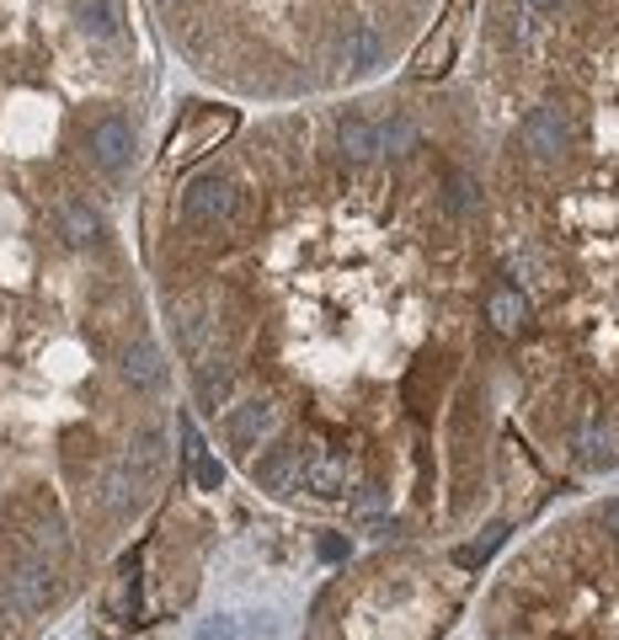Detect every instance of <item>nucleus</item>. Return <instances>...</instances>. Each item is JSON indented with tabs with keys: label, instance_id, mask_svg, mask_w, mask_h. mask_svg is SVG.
I'll return each instance as SVG.
<instances>
[{
	"label": "nucleus",
	"instance_id": "2",
	"mask_svg": "<svg viewBox=\"0 0 619 640\" xmlns=\"http://www.w3.org/2000/svg\"><path fill=\"white\" fill-rule=\"evenodd\" d=\"M571 145V118L560 113L556 102H545V107H534L524 118V150L534 160H560Z\"/></svg>",
	"mask_w": 619,
	"mask_h": 640
},
{
	"label": "nucleus",
	"instance_id": "17",
	"mask_svg": "<svg viewBox=\"0 0 619 640\" xmlns=\"http://www.w3.org/2000/svg\"><path fill=\"white\" fill-rule=\"evenodd\" d=\"M583 459H588V464H609V459H615V432H609V422L583 427Z\"/></svg>",
	"mask_w": 619,
	"mask_h": 640
},
{
	"label": "nucleus",
	"instance_id": "7",
	"mask_svg": "<svg viewBox=\"0 0 619 640\" xmlns=\"http://www.w3.org/2000/svg\"><path fill=\"white\" fill-rule=\"evenodd\" d=\"M92 160L102 171H124L134 160V128L124 118H102L92 128Z\"/></svg>",
	"mask_w": 619,
	"mask_h": 640
},
{
	"label": "nucleus",
	"instance_id": "25",
	"mask_svg": "<svg viewBox=\"0 0 619 640\" xmlns=\"http://www.w3.org/2000/svg\"><path fill=\"white\" fill-rule=\"evenodd\" d=\"M604 528L619 539V502H609V507H604Z\"/></svg>",
	"mask_w": 619,
	"mask_h": 640
},
{
	"label": "nucleus",
	"instance_id": "15",
	"mask_svg": "<svg viewBox=\"0 0 619 640\" xmlns=\"http://www.w3.org/2000/svg\"><path fill=\"white\" fill-rule=\"evenodd\" d=\"M379 54H385L379 32H374L369 22H358V28H353V38H347V49H342L347 70H374V64H379Z\"/></svg>",
	"mask_w": 619,
	"mask_h": 640
},
{
	"label": "nucleus",
	"instance_id": "21",
	"mask_svg": "<svg viewBox=\"0 0 619 640\" xmlns=\"http://www.w3.org/2000/svg\"><path fill=\"white\" fill-rule=\"evenodd\" d=\"M411 145H417V128H411L406 118H396V123H385V128H379V150H411Z\"/></svg>",
	"mask_w": 619,
	"mask_h": 640
},
{
	"label": "nucleus",
	"instance_id": "14",
	"mask_svg": "<svg viewBox=\"0 0 619 640\" xmlns=\"http://www.w3.org/2000/svg\"><path fill=\"white\" fill-rule=\"evenodd\" d=\"M139 481H145V475H139V464L124 459V464L107 475V486H102V507H107V513H124L128 502H134V491H139Z\"/></svg>",
	"mask_w": 619,
	"mask_h": 640
},
{
	"label": "nucleus",
	"instance_id": "26",
	"mask_svg": "<svg viewBox=\"0 0 619 640\" xmlns=\"http://www.w3.org/2000/svg\"><path fill=\"white\" fill-rule=\"evenodd\" d=\"M524 6H534V11H556V6H566V0H524Z\"/></svg>",
	"mask_w": 619,
	"mask_h": 640
},
{
	"label": "nucleus",
	"instance_id": "10",
	"mask_svg": "<svg viewBox=\"0 0 619 640\" xmlns=\"http://www.w3.org/2000/svg\"><path fill=\"white\" fill-rule=\"evenodd\" d=\"M75 22H81L86 38L107 43V38L124 32V6H118V0H75Z\"/></svg>",
	"mask_w": 619,
	"mask_h": 640
},
{
	"label": "nucleus",
	"instance_id": "5",
	"mask_svg": "<svg viewBox=\"0 0 619 640\" xmlns=\"http://www.w3.org/2000/svg\"><path fill=\"white\" fill-rule=\"evenodd\" d=\"M347 481H353V459L342 454V449H315V443H305V475H300V486L310 491V496H342L347 491Z\"/></svg>",
	"mask_w": 619,
	"mask_h": 640
},
{
	"label": "nucleus",
	"instance_id": "19",
	"mask_svg": "<svg viewBox=\"0 0 619 640\" xmlns=\"http://www.w3.org/2000/svg\"><path fill=\"white\" fill-rule=\"evenodd\" d=\"M230 396V368H209L203 379H198V400H203V411H219Z\"/></svg>",
	"mask_w": 619,
	"mask_h": 640
},
{
	"label": "nucleus",
	"instance_id": "12",
	"mask_svg": "<svg viewBox=\"0 0 619 640\" xmlns=\"http://www.w3.org/2000/svg\"><path fill=\"white\" fill-rule=\"evenodd\" d=\"M337 150L347 155V160H374V155H379V128H374L369 118H342Z\"/></svg>",
	"mask_w": 619,
	"mask_h": 640
},
{
	"label": "nucleus",
	"instance_id": "24",
	"mask_svg": "<svg viewBox=\"0 0 619 640\" xmlns=\"http://www.w3.org/2000/svg\"><path fill=\"white\" fill-rule=\"evenodd\" d=\"M321 555H326V560H342V555H347V545H342V539H321Z\"/></svg>",
	"mask_w": 619,
	"mask_h": 640
},
{
	"label": "nucleus",
	"instance_id": "22",
	"mask_svg": "<svg viewBox=\"0 0 619 640\" xmlns=\"http://www.w3.org/2000/svg\"><path fill=\"white\" fill-rule=\"evenodd\" d=\"M198 640H241V625H235L230 613H214V619L198 625Z\"/></svg>",
	"mask_w": 619,
	"mask_h": 640
},
{
	"label": "nucleus",
	"instance_id": "18",
	"mask_svg": "<svg viewBox=\"0 0 619 640\" xmlns=\"http://www.w3.org/2000/svg\"><path fill=\"white\" fill-rule=\"evenodd\" d=\"M107 609H113V619H128V613L139 609V577L124 566V577H118V587H113V598H107Z\"/></svg>",
	"mask_w": 619,
	"mask_h": 640
},
{
	"label": "nucleus",
	"instance_id": "16",
	"mask_svg": "<svg viewBox=\"0 0 619 640\" xmlns=\"http://www.w3.org/2000/svg\"><path fill=\"white\" fill-rule=\"evenodd\" d=\"M449 60H454V17H449L428 43H422V54H417V75H438Z\"/></svg>",
	"mask_w": 619,
	"mask_h": 640
},
{
	"label": "nucleus",
	"instance_id": "20",
	"mask_svg": "<svg viewBox=\"0 0 619 640\" xmlns=\"http://www.w3.org/2000/svg\"><path fill=\"white\" fill-rule=\"evenodd\" d=\"M443 203H449V213H470L475 209V182H470L464 171H454L449 187H443Z\"/></svg>",
	"mask_w": 619,
	"mask_h": 640
},
{
	"label": "nucleus",
	"instance_id": "13",
	"mask_svg": "<svg viewBox=\"0 0 619 640\" xmlns=\"http://www.w3.org/2000/svg\"><path fill=\"white\" fill-rule=\"evenodd\" d=\"M60 235L75 251H86V245H96V235H102V219H96V209H86V203H60Z\"/></svg>",
	"mask_w": 619,
	"mask_h": 640
},
{
	"label": "nucleus",
	"instance_id": "3",
	"mask_svg": "<svg viewBox=\"0 0 619 640\" xmlns=\"http://www.w3.org/2000/svg\"><path fill=\"white\" fill-rule=\"evenodd\" d=\"M54 598H60V571H54V560L32 555V560H22V566L11 571V604L22 613L49 609Z\"/></svg>",
	"mask_w": 619,
	"mask_h": 640
},
{
	"label": "nucleus",
	"instance_id": "9",
	"mask_svg": "<svg viewBox=\"0 0 619 640\" xmlns=\"http://www.w3.org/2000/svg\"><path fill=\"white\" fill-rule=\"evenodd\" d=\"M118 374H124L134 390H160V379H166V358H160V347H155V342H128L124 353H118Z\"/></svg>",
	"mask_w": 619,
	"mask_h": 640
},
{
	"label": "nucleus",
	"instance_id": "6",
	"mask_svg": "<svg viewBox=\"0 0 619 640\" xmlns=\"http://www.w3.org/2000/svg\"><path fill=\"white\" fill-rule=\"evenodd\" d=\"M267 427H273V400H241V406L224 417V438H230L235 454H251V449L267 438Z\"/></svg>",
	"mask_w": 619,
	"mask_h": 640
},
{
	"label": "nucleus",
	"instance_id": "1",
	"mask_svg": "<svg viewBox=\"0 0 619 640\" xmlns=\"http://www.w3.org/2000/svg\"><path fill=\"white\" fill-rule=\"evenodd\" d=\"M235 213V182L230 177H198L182 187V219L187 224H224Z\"/></svg>",
	"mask_w": 619,
	"mask_h": 640
},
{
	"label": "nucleus",
	"instance_id": "23",
	"mask_svg": "<svg viewBox=\"0 0 619 640\" xmlns=\"http://www.w3.org/2000/svg\"><path fill=\"white\" fill-rule=\"evenodd\" d=\"M192 475H198V486H203V491H219V486H224V464H219V459H209V454L192 459Z\"/></svg>",
	"mask_w": 619,
	"mask_h": 640
},
{
	"label": "nucleus",
	"instance_id": "11",
	"mask_svg": "<svg viewBox=\"0 0 619 640\" xmlns=\"http://www.w3.org/2000/svg\"><path fill=\"white\" fill-rule=\"evenodd\" d=\"M486 321H492V332L518 336L528 326V300L518 288H496L492 300H486Z\"/></svg>",
	"mask_w": 619,
	"mask_h": 640
},
{
	"label": "nucleus",
	"instance_id": "8",
	"mask_svg": "<svg viewBox=\"0 0 619 640\" xmlns=\"http://www.w3.org/2000/svg\"><path fill=\"white\" fill-rule=\"evenodd\" d=\"M300 475H305V443H283V449H273L256 464V486L279 491V496H288V491L300 486Z\"/></svg>",
	"mask_w": 619,
	"mask_h": 640
},
{
	"label": "nucleus",
	"instance_id": "4",
	"mask_svg": "<svg viewBox=\"0 0 619 640\" xmlns=\"http://www.w3.org/2000/svg\"><path fill=\"white\" fill-rule=\"evenodd\" d=\"M235 128V113L230 107H203V113H192L187 128H177V139H171V160H198V155H209Z\"/></svg>",
	"mask_w": 619,
	"mask_h": 640
}]
</instances>
